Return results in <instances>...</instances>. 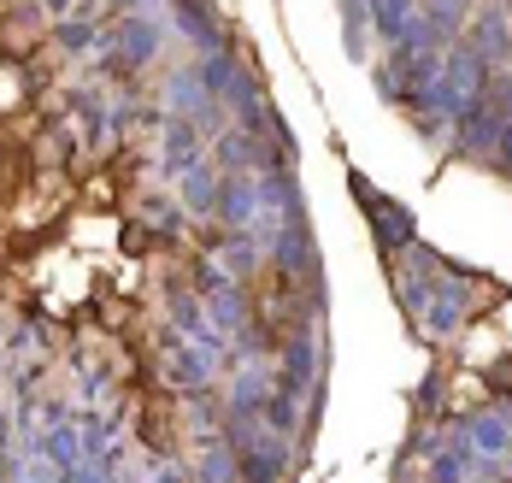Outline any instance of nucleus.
I'll use <instances>...</instances> for the list:
<instances>
[{"label":"nucleus","instance_id":"f257e3e1","mask_svg":"<svg viewBox=\"0 0 512 483\" xmlns=\"http://www.w3.org/2000/svg\"><path fill=\"white\" fill-rule=\"evenodd\" d=\"M354 195H359V207H365L371 230H377V242H383L389 254H407L412 242H418V224H412V213H407V207H395L389 195H377L359 171H354Z\"/></svg>","mask_w":512,"mask_h":483},{"label":"nucleus","instance_id":"f03ea898","mask_svg":"<svg viewBox=\"0 0 512 483\" xmlns=\"http://www.w3.org/2000/svg\"><path fill=\"white\" fill-rule=\"evenodd\" d=\"M318 377H324L318 330H295V336H283V372H277V389H289V395L301 401V395H307Z\"/></svg>","mask_w":512,"mask_h":483},{"label":"nucleus","instance_id":"7ed1b4c3","mask_svg":"<svg viewBox=\"0 0 512 483\" xmlns=\"http://www.w3.org/2000/svg\"><path fill=\"white\" fill-rule=\"evenodd\" d=\"M212 213L224 218L230 230H254L259 224V177H242V171H224L218 177V201H212Z\"/></svg>","mask_w":512,"mask_h":483},{"label":"nucleus","instance_id":"20e7f679","mask_svg":"<svg viewBox=\"0 0 512 483\" xmlns=\"http://www.w3.org/2000/svg\"><path fill=\"white\" fill-rule=\"evenodd\" d=\"M277 266H283V277H318V248H312V230L307 218L301 224H277L271 230V248H265Z\"/></svg>","mask_w":512,"mask_h":483},{"label":"nucleus","instance_id":"39448f33","mask_svg":"<svg viewBox=\"0 0 512 483\" xmlns=\"http://www.w3.org/2000/svg\"><path fill=\"white\" fill-rule=\"evenodd\" d=\"M465 442L483 454V460H507L512 448V407H477L471 419H460Z\"/></svg>","mask_w":512,"mask_h":483},{"label":"nucleus","instance_id":"423d86ee","mask_svg":"<svg viewBox=\"0 0 512 483\" xmlns=\"http://www.w3.org/2000/svg\"><path fill=\"white\" fill-rule=\"evenodd\" d=\"M283 472H289V442L283 436H259L254 448H242L236 454V483H283Z\"/></svg>","mask_w":512,"mask_h":483},{"label":"nucleus","instance_id":"0eeeda50","mask_svg":"<svg viewBox=\"0 0 512 483\" xmlns=\"http://www.w3.org/2000/svg\"><path fill=\"white\" fill-rule=\"evenodd\" d=\"M212 165L218 171H242V177H254L265 171V136H248V130H218V148H212Z\"/></svg>","mask_w":512,"mask_h":483},{"label":"nucleus","instance_id":"6e6552de","mask_svg":"<svg viewBox=\"0 0 512 483\" xmlns=\"http://www.w3.org/2000/svg\"><path fill=\"white\" fill-rule=\"evenodd\" d=\"M106 48H118V65H148V59L159 54V24H148V18H124L112 36H106Z\"/></svg>","mask_w":512,"mask_h":483},{"label":"nucleus","instance_id":"1a4fd4ad","mask_svg":"<svg viewBox=\"0 0 512 483\" xmlns=\"http://www.w3.org/2000/svg\"><path fill=\"white\" fill-rule=\"evenodd\" d=\"M177 6V30L201 48V54H218L224 48V24H218V12L206 6V0H171Z\"/></svg>","mask_w":512,"mask_h":483},{"label":"nucleus","instance_id":"9d476101","mask_svg":"<svg viewBox=\"0 0 512 483\" xmlns=\"http://www.w3.org/2000/svg\"><path fill=\"white\" fill-rule=\"evenodd\" d=\"M507 36H512V12L501 6V0H495V6H483V12L471 18V48L489 59V65H495V59H507Z\"/></svg>","mask_w":512,"mask_h":483},{"label":"nucleus","instance_id":"9b49d317","mask_svg":"<svg viewBox=\"0 0 512 483\" xmlns=\"http://www.w3.org/2000/svg\"><path fill=\"white\" fill-rule=\"evenodd\" d=\"M460 313H465V289H460V277H448V283H436V295H430V307L418 319H424L430 336H454L460 330Z\"/></svg>","mask_w":512,"mask_h":483},{"label":"nucleus","instance_id":"f8f14e48","mask_svg":"<svg viewBox=\"0 0 512 483\" xmlns=\"http://www.w3.org/2000/svg\"><path fill=\"white\" fill-rule=\"evenodd\" d=\"M201 165V124L195 118H165V171H189Z\"/></svg>","mask_w":512,"mask_h":483},{"label":"nucleus","instance_id":"ddd939ff","mask_svg":"<svg viewBox=\"0 0 512 483\" xmlns=\"http://www.w3.org/2000/svg\"><path fill=\"white\" fill-rule=\"evenodd\" d=\"M259 425L271 430V436H283V442L307 436V425H301V407H295V395H289V389H277V383H271V395H265V407H259Z\"/></svg>","mask_w":512,"mask_h":483},{"label":"nucleus","instance_id":"4468645a","mask_svg":"<svg viewBox=\"0 0 512 483\" xmlns=\"http://www.w3.org/2000/svg\"><path fill=\"white\" fill-rule=\"evenodd\" d=\"M212 354H201V348H177L171 354V383L183 389V395H201V389H212Z\"/></svg>","mask_w":512,"mask_h":483},{"label":"nucleus","instance_id":"2eb2a0df","mask_svg":"<svg viewBox=\"0 0 512 483\" xmlns=\"http://www.w3.org/2000/svg\"><path fill=\"white\" fill-rule=\"evenodd\" d=\"M206 319H212V330H242V324H248V295H242V283L212 289V295H206Z\"/></svg>","mask_w":512,"mask_h":483},{"label":"nucleus","instance_id":"dca6fc26","mask_svg":"<svg viewBox=\"0 0 512 483\" xmlns=\"http://www.w3.org/2000/svg\"><path fill=\"white\" fill-rule=\"evenodd\" d=\"M465 6H471V0H424V6H418L424 24H430V42H436V48L454 42V36L465 30Z\"/></svg>","mask_w":512,"mask_h":483},{"label":"nucleus","instance_id":"f3484780","mask_svg":"<svg viewBox=\"0 0 512 483\" xmlns=\"http://www.w3.org/2000/svg\"><path fill=\"white\" fill-rule=\"evenodd\" d=\"M265 395H271V383H265V372H254V366H242V372H236V389H230V419H259Z\"/></svg>","mask_w":512,"mask_h":483},{"label":"nucleus","instance_id":"a211bd4d","mask_svg":"<svg viewBox=\"0 0 512 483\" xmlns=\"http://www.w3.org/2000/svg\"><path fill=\"white\" fill-rule=\"evenodd\" d=\"M218 177H224V171L206 165V160L183 171V207H189V213H212V201H218Z\"/></svg>","mask_w":512,"mask_h":483},{"label":"nucleus","instance_id":"6ab92c4d","mask_svg":"<svg viewBox=\"0 0 512 483\" xmlns=\"http://www.w3.org/2000/svg\"><path fill=\"white\" fill-rule=\"evenodd\" d=\"M259 254H265V248H259L254 230H230V236H224V271H230V277H248V271L259 266Z\"/></svg>","mask_w":512,"mask_h":483},{"label":"nucleus","instance_id":"aec40b11","mask_svg":"<svg viewBox=\"0 0 512 483\" xmlns=\"http://www.w3.org/2000/svg\"><path fill=\"white\" fill-rule=\"evenodd\" d=\"M412 12H418V0H371V24H377V36L395 48V36H401V24H407Z\"/></svg>","mask_w":512,"mask_h":483},{"label":"nucleus","instance_id":"412c9836","mask_svg":"<svg viewBox=\"0 0 512 483\" xmlns=\"http://www.w3.org/2000/svg\"><path fill=\"white\" fill-rule=\"evenodd\" d=\"M195 478L201 483H236V448H230V442H206Z\"/></svg>","mask_w":512,"mask_h":483},{"label":"nucleus","instance_id":"4be33fe9","mask_svg":"<svg viewBox=\"0 0 512 483\" xmlns=\"http://www.w3.org/2000/svg\"><path fill=\"white\" fill-rule=\"evenodd\" d=\"M483 107L495 112L501 124H512V65L507 71H489V83H483Z\"/></svg>","mask_w":512,"mask_h":483},{"label":"nucleus","instance_id":"5701e85b","mask_svg":"<svg viewBox=\"0 0 512 483\" xmlns=\"http://www.w3.org/2000/svg\"><path fill=\"white\" fill-rule=\"evenodd\" d=\"M171 319H177V330H189V336H201L206 324V307L195 301V295H183V289H171Z\"/></svg>","mask_w":512,"mask_h":483},{"label":"nucleus","instance_id":"b1692460","mask_svg":"<svg viewBox=\"0 0 512 483\" xmlns=\"http://www.w3.org/2000/svg\"><path fill=\"white\" fill-rule=\"evenodd\" d=\"M365 24H371V0H342V30L354 54H365Z\"/></svg>","mask_w":512,"mask_h":483},{"label":"nucleus","instance_id":"393cba45","mask_svg":"<svg viewBox=\"0 0 512 483\" xmlns=\"http://www.w3.org/2000/svg\"><path fill=\"white\" fill-rule=\"evenodd\" d=\"M53 42H59L65 54H83V48H101V36H95V24H77V18H65V24L53 30Z\"/></svg>","mask_w":512,"mask_h":483},{"label":"nucleus","instance_id":"a878e982","mask_svg":"<svg viewBox=\"0 0 512 483\" xmlns=\"http://www.w3.org/2000/svg\"><path fill=\"white\" fill-rule=\"evenodd\" d=\"M77 112H83V124H89V136L101 142V136H106V101H101V95H89V89H83V95H77Z\"/></svg>","mask_w":512,"mask_h":483},{"label":"nucleus","instance_id":"bb28decb","mask_svg":"<svg viewBox=\"0 0 512 483\" xmlns=\"http://www.w3.org/2000/svg\"><path fill=\"white\" fill-rule=\"evenodd\" d=\"M371 77H377V95H383V101H407V89H401V71H395V59H383V65H377Z\"/></svg>","mask_w":512,"mask_h":483},{"label":"nucleus","instance_id":"cd10ccee","mask_svg":"<svg viewBox=\"0 0 512 483\" xmlns=\"http://www.w3.org/2000/svg\"><path fill=\"white\" fill-rule=\"evenodd\" d=\"M489 165H495V171H507V177H512V124H501V142H495V154H489Z\"/></svg>","mask_w":512,"mask_h":483},{"label":"nucleus","instance_id":"c85d7f7f","mask_svg":"<svg viewBox=\"0 0 512 483\" xmlns=\"http://www.w3.org/2000/svg\"><path fill=\"white\" fill-rule=\"evenodd\" d=\"M418 407H424V413H436V407H442V377H436V372L424 377V389H418Z\"/></svg>","mask_w":512,"mask_h":483},{"label":"nucleus","instance_id":"c756f323","mask_svg":"<svg viewBox=\"0 0 512 483\" xmlns=\"http://www.w3.org/2000/svg\"><path fill=\"white\" fill-rule=\"evenodd\" d=\"M195 472H183V466H154V483H189Z\"/></svg>","mask_w":512,"mask_h":483},{"label":"nucleus","instance_id":"7c9ffc66","mask_svg":"<svg viewBox=\"0 0 512 483\" xmlns=\"http://www.w3.org/2000/svg\"><path fill=\"white\" fill-rule=\"evenodd\" d=\"M48 12H71V0H48Z\"/></svg>","mask_w":512,"mask_h":483},{"label":"nucleus","instance_id":"2f4dec72","mask_svg":"<svg viewBox=\"0 0 512 483\" xmlns=\"http://www.w3.org/2000/svg\"><path fill=\"white\" fill-rule=\"evenodd\" d=\"M112 6H136V0H112Z\"/></svg>","mask_w":512,"mask_h":483}]
</instances>
